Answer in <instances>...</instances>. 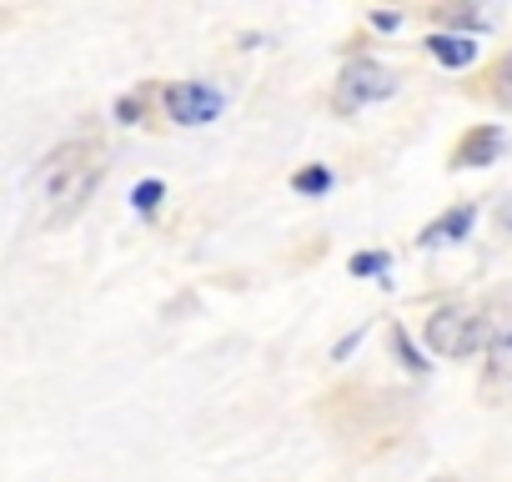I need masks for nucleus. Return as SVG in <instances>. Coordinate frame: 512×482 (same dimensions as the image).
Wrapping results in <instances>:
<instances>
[{
  "instance_id": "nucleus-8",
  "label": "nucleus",
  "mask_w": 512,
  "mask_h": 482,
  "mask_svg": "<svg viewBox=\"0 0 512 482\" xmlns=\"http://www.w3.org/2000/svg\"><path fill=\"white\" fill-rule=\"evenodd\" d=\"M347 272L357 277V282H387L392 277V252H357L352 262H347Z\"/></svg>"
},
{
  "instance_id": "nucleus-17",
  "label": "nucleus",
  "mask_w": 512,
  "mask_h": 482,
  "mask_svg": "<svg viewBox=\"0 0 512 482\" xmlns=\"http://www.w3.org/2000/svg\"><path fill=\"white\" fill-rule=\"evenodd\" d=\"M432 482H452V477H432Z\"/></svg>"
},
{
  "instance_id": "nucleus-5",
  "label": "nucleus",
  "mask_w": 512,
  "mask_h": 482,
  "mask_svg": "<svg viewBox=\"0 0 512 482\" xmlns=\"http://www.w3.org/2000/svg\"><path fill=\"white\" fill-rule=\"evenodd\" d=\"M507 131L502 126H477V131H467L462 141H457V151H452V166L457 171H472V166H492V161H502L507 156Z\"/></svg>"
},
{
  "instance_id": "nucleus-3",
  "label": "nucleus",
  "mask_w": 512,
  "mask_h": 482,
  "mask_svg": "<svg viewBox=\"0 0 512 482\" xmlns=\"http://www.w3.org/2000/svg\"><path fill=\"white\" fill-rule=\"evenodd\" d=\"M392 96H397V71L382 66V61H372V56H357V61L342 66L332 106H337L342 116H352V111L377 106V101H392Z\"/></svg>"
},
{
  "instance_id": "nucleus-7",
  "label": "nucleus",
  "mask_w": 512,
  "mask_h": 482,
  "mask_svg": "<svg viewBox=\"0 0 512 482\" xmlns=\"http://www.w3.org/2000/svg\"><path fill=\"white\" fill-rule=\"evenodd\" d=\"M427 56L447 71H467L477 61V36H462V31H437L427 36Z\"/></svg>"
},
{
  "instance_id": "nucleus-15",
  "label": "nucleus",
  "mask_w": 512,
  "mask_h": 482,
  "mask_svg": "<svg viewBox=\"0 0 512 482\" xmlns=\"http://www.w3.org/2000/svg\"><path fill=\"white\" fill-rule=\"evenodd\" d=\"M372 26L382 36H392V31H402V11H372Z\"/></svg>"
},
{
  "instance_id": "nucleus-2",
  "label": "nucleus",
  "mask_w": 512,
  "mask_h": 482,
  "mask_svg": "<svg viewBox=\"0 0 512 482\" xmlns=\"http://www.w3.org/2000/svg\"><path fill=\"white\" fill-rule=\"evenodd\" d=\"M422 342L427 352L437 357H477L487 352V322H482V307H437L427 322H422Z\"/></svg>"
},
{
  "instance_id": "nucleus-9",
  "label": "nucleus",
  "mask_w": 512,
  "mask_h": 482,
  "mask_svg": "<svg viewBox=\"0 0 512 482\" xmlns=\"http://www.w3.org/2000/svg\"><path fill=\"white\" fill-rule=\"evenodd\" d=\"M332 181H337L332 166H302V171L292 176V191H297V196H327Z\"/></svg>"
},
{
  "instance_id": "nucleus-14",
  "label": "nucleus",
  "mask_w": 512,
  "mask_h": 482,
  "mask_svg": "<svg viewBox=\"0 0 512 482\" xmlns=\"http://www.w3.org/2000/svg\"><path fill=\"white\" fill-rule=\"evenodd\" d=\"M362 342H367V322H362V327H352V332H347V337H342V342L332 347V362H347V357H352V352H357Z\"/></svg>"
},
{
  "instance_id": "nucleus-13",
  "label": "nucleus",
  "mask_w": 512,
  "mask_h": 482,
  "mask_svg": "<svg viewBox=\"0 0 512 482\" xmlns=\"http://www.w3.org/2000/svg\"><path fill=\"white\" fill-rule=\"evenodd\" d=\"M141 116H146V91H131V96L116 101V121L121 126H141Z\"/></svg>"
},
{
  "instance_id": "nucleus-4",
  "label": "nucleus",
  "mask_w": 512,
  "mask_h": 482,
  "mask_svg": "<svg viewBox=\"0 0 512 482\" xmlns=\"http://www.w3.org/2000/svg\"><path fill=\"white\" fill-rule=\"evenodd\" d=\"M161 106L176 126H211L226 111V96L211 81H176V86L161 91Z\"/></svg>"
},
{
  "instance_id": "nucleus-16",
  "label": "nucleus",
  "mask_w": 512,
  "mask_h": 482,
  "mask_svg": "<svg viewBox=\"0 0 512 482\" xmlns=\"http://www.w3.org/2000/svg\"><path fill=\"white\" fill-rule=\"evenodd\" d=\"M497 231H502V236H512V196H502V201H497Z\"/></svg>"
},
{
  "instance_id": "nucleus-11",
  "label": "nucleus",
  "mask_w": 512,
  "mask_h": 482,
  "mask_svg": "<svg viewBox=\"0 0 512 482\" xmlns=\"http://www.w3.org/2000/svg\"><path fill=\"white\" fill-rule=\"evenodd\" d=\"M392 352H397V362H402L412 377H427V357L417 352V342L407 337V327H392Z\"/></svg>"
},
{
  "instance_id": "nucleus-6",
  "label": "nucleus",
  "mask_w": 512,
  "mask_h": 482,
  "mask_svg": "<svg viewBox=\"0 0 512 482\" xmlns=\"http://www.w3.org/2000/svg\"><path fill=\"white\" fill-rule=\"evenodd\" d=\"M472 226H477V201H462L417 231V247H457V241L472 236Z\"/></svg>"
},
{
  "instance_id": "nucleus-1",
  "label": "nucleus",
  "mask_w": 512,
  "mask_h": 482,
  "mask_svg": "<svg viewBox=\"0 0 512 482\" xmlns=\"http://www.w3.org/2000/svg\"><path fill=\"white\" fill-rule=\"evenodd\" d=\"M101 176H106V151L96 141H66V146H56L41 161V171H36V191L46 201V221L51 226H66L71 216H81L86 201L96 196Z\"/></svg>"
},
{
  "instance_id": "nucleus-12",
  "label": "nucleus",
  "mask_w": 512,
  "mask_h": 482,
  "mask_svg": "<svg viewBox=\"0 0 512 482\" xmlns=\"http://www.w3.org/2000/svg\"><path fill=\"white\" fill-rule=\"evenodd\" d=\"M442 21H447V26H467V31H482V26H492V11H472V6H447V11H442Z\"/></svg>"
},
{
  "instance_id": "nucleus-10",
  "label": "nucleus",
  "mask_w": 512,
  "mask_h": 482,
  "mask_svg": "<svg viewBox=\"0 0 512 482\" xmlns=\"http://www.w3.org/2000/svg\"><path fill=\"white\" fill-rule=\"evenodd\" d=\"M161 201H166V181L146 176V181H136V186H131V206H136V216H156V211H161Z\"/></svg>"
}]
</instances>
